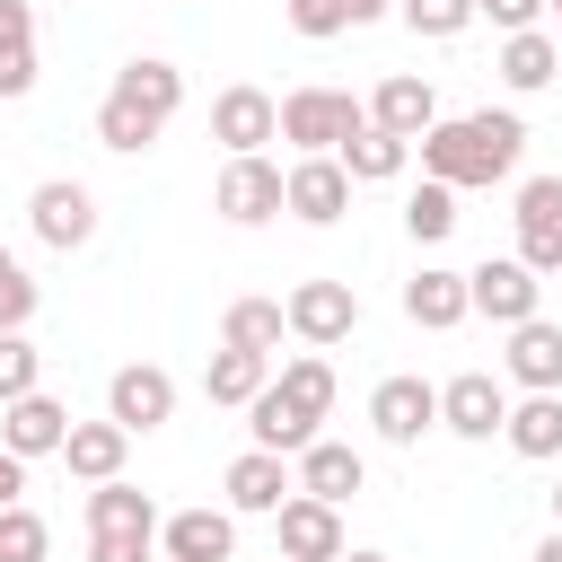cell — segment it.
Segmentation results:
<instances>
[{"label":"cell","instance_id":"f546056e","mask_svg":"<svg viewBox=\"0 0 562 562\" xmlns=\"http://www.w3.org/2000/svg\"><path fill=\"white\" fill-rule=\"evenodd\" d=\"M404 228H413L422 246H439V237H457V184H439V176H422V184L404 193Z\"/></svg>","mask_w":562,"mask_h":562},{"label":"cell","instance_id":"ffe728a7","mask_svg":"<svg viewBox=\"0 0 562 562\" xmlns=\"http://www.w3.org/2000/svg\"><path fill=\"white\" fill-rule=\"evenodd\" d=\"M501 369H509V386H527V395L562 386V325H553V316H527V325H509V351H501Z\"/></svg>","mask_w":562,"mask_h":562},{"label":"cell","instance_id":"ee69618b","mask_svg":"<svg viewBox=\"0 0 562 562\" xmlns=\"http://www.w3.org/2000/svg\"><path fill=\"white\" fill-rule=\"evenodd\" d=\"M553 527H562V483H553Z\"/></svg>","mask_w":562,"mask_h":562},{"label":"cell","instance_id":"74e56055","mask_svg":"<svg viewBox=\"0 0 562 562\" xmlns=\"http://www.w3.org/2000/svg\"><path fill=\"white\" fill-rule=\"evenodd\" d=\"M158 536H88V562H149Z\"/></svg>","mask_w":562,"mask_h":562},{"label":"cell","instance_id":"603a6c76","mask_svg":"<svg viewBox=\"0 0 562 562\" xmlns=\"http://www.w3.org/2000/svg\"><path fill=\"white\" fill-rule=\"evenodd\" d=\"M123 457H132V430H123V422H70V430H61V465H70L79 483H114Z\"/></svg>","mask_w":562,"mask_h":562},{"label":"cell","instance_id":"5bb4252c","mask_svg":"<svg viewBox=\"0 0 562 562\" xmlns=\"http://www.w3.org/2000/svg\"><path fill=\"white\" fill-rule=\"evenodd\" d=\"M272 536H281V562H334L351 536H342V509L334 501H307V492H290L281 509H272Z\"/></svg>","mask_w":562,"mask_h":562},{"label":"cell","instance_id":"484cf974","mask_svg":"<svg viewBox=\"0 0 562 562\" xmlns=\"http://www.w3.org/2000/svg\"><path fill=\"white\" fill-rule=\"evenodd\" d=\"M334 158H342V176H351V184H395V176L413 167V140H395V132L360 123V132H351V140H342Z\"/></svg>","mask_w":562,"mask_h":562},{"label":"cell","instance_id":"30bf717a","mask_svg":"<svg viewBox=\"0 0 562 562\" xmlns=\"http://www.w3.org/2000/svg\"><path fill=\"white\" fill-rule=\"evenodd\" d=\"M369 422L386 448H422V430H439V386L430 378H378L369 386Z\"/></svg>","mask_w":562,"mask_h":562},{"label":"cell","instance_id":"7c38bea8","mask_svg":"<svg viewBox=\"0 0 562 562\" xmlns=\"http://www.w3.org/2000/svg\"><path fill=\"white\" fill-rule=\"evenodd\" d=\"M509 220H518V263L527 272H562V176H527Z\"/></svg>","mask_w":562,"mask_h":562},{"label":"cell","instance_id":"e0dca14e","mask_svg":"<svg viewBox=\"0 0 562 562\" xmlns=\"http://www.w3.org/2000/svg\"><path fill=\"white\" fill-rule=\"evenodd\" d=\"M290 483H299L307 501H334V509H342V501L369 483V465H360V448H342V439H307L299 465H290Z\"/></svg>","mask_w":562,"mask_h":562},{"label":"cell","instance_id":"7a4b0ae2","mask_svg":"<svg viewBox=\"0 0 562 562\" xmlns=\"http://www.w3.org/2000/svg\"><path fill=\"white\" fill-rule=\"evenodd\" d=\"M413 149H422V176H439V184H457V193H465V184H501V176L518 167V149H527V123L483 105V114L430 123Z\"/></svg>","mask_w":562,"mask_h":562},{"label":"cell","instance_id":"bcb514c9","mask_svg":"<svg viewBox=\"0 0 562 562\" xmlns=\"http://www.w3.org/2000/svg\"><path fill=\"white\" fill-rule=\"evenodd\" d=\"M553 44H562V35H553Z\"/></svg>","mask_w":562,"mask_h":562},{"label":"cell","instance_id":"ab89813d","mask_svg":"<svg viewBox=\"0 0 562 562\" xmlns=\"http://www.w3.org/2000/svg\"><path fill=\"white\" fill-rule=\"evenodd\" d=\"M18 492H26V457H9V448H0V509H9Z\"/></svg>","mask_w":562,"mask_h":562},{"label":"cell","instance_id":"8992f818","mask_svg":"<svg viewBox=\"0 0 562 562\" xmlns=\"http://www.w3.org/2000/svg\"><path fill=\"white\" fill-rule=\"evenodd\" d=\"M26 228H35L53 255H79V246L97 237V193H88L79 176H44V184L26 193Z\"/></svg>","mask_w":562,"mask_h":562},{"label":"cell","instance_id":"2e32d148","mask_svg":"<svg viewBox=\"0 0 562 562\" xmlns=\"http://www.w3.org/2000/svg\"><path fill=\"white\" fill-rule=\"evenodd\" d=\"M61 430H70V404H53L44 386L0 404V448L9 457H61Z\"/></svg>","mask_w":562,"mask_h":562},{"label":"cell","instance_id":"ac0fdd59","mask_svg":"<svg viewBox=\"0 0 562 562\" xmlns=\"http://www.w3.org/2000/svg\"><path fill=\"white\" fill-rule=\"evenodd\" d=\"M220 492H228V509H237V518H272L299 483H290V465H281L272 448H246V457L220 474Z\"/></svg>","mask_w":562,"mask_h":562},{"label":"cell","instance_id":"6da1fadb","mask_svg":"<svg viewBox=\"0 0 562 562\" xmlns=\"http://www.w3.org/2000/svg\"><path fill=\"white\" fill-rule=\"evenodd\" d=\"M176 105H184V70L158 61V53H140V61H123L114 88L97 97V140H105L114 158H140V149L176 123Z\"/></svg>","mask_w":562,"mask_h":562},{"label":"cell","instance_id":"7402d4cb","mask_svg":"<svg viewBox=\"0 0 562 562\" xmlns=\"http://www.w3.org/2000/svg\"><path fill=\"white\" fill-rule=\"evenodd\" d=\"M404 316L422 325V334H448V325H465L474 307H465V272H448V263H422L413 281H404Z\"/></svg>","mask_w":562,"mask_h":562},{"label":"cell","instance_id":"ba28073f","mask_svg":"<svg viewBox=\"0 0 562 562\" xmlns=\"http://www.w3.org/2000/svg\"><path fill=\"white\" fill-rule=\"evenodd\" d=\"M211 211H220V220H237V228H263V220H281V167H272L263 149L228 158V167H220V193H211Z\"/></svg>","mask_w":562,"mask_h":562},{"label":"cell","instance_id":"d590c367","mask_svg":"<svg viewBox=\"0 0 562 562\" xmlns=\"http://www.w3.org/2000/svg\"><path fill=\"white\" fill-rule=\"evenodd\" d=\"M35 88V44H0V105H18Z\"/></svg>","mask_w":562,"mask_h":562},{"label":"cell","instance_id":"836d02e7","mask_svg":"<svg viewBox=\"0 0 562 562\" xmlns=\"http://www.w3.org/2000/svg\"><path fill=\"white\" fill-rule=\"evenodd\" d=\"M35 299H44V290L26 281V263L0 246V325H26V316H35Z\"/></svg>","mask_w":562,"mask_h":562},{"label":"cell","instance_id":"d6986e66","mask_svg":"<svg viewBox=\"0 0 562 562\" xmlns=\"http://www.w3.org/2000/svg\"><path fill=\"white\" fill-rule=\"evenodd\" d=\"M158 544H167V562H228L237 509H176V518H158Z\"/></svg>","mask_w":562,"mask_h":562},{"label":"cell","instance_id":"277c9868","mask_svg":"<svg viewBox=\"0 0 562 562\" xmlns=\"http://www.w3.org/2000/svg\"><path fill=\"white\" fill-rule=\"evenodd\" d=\"M360 123H369V105H360L351 88H290V97H281V140H290L299 158H334Z\"/></svg>","mask_w":562,"mask_h":562},{"label":"cell","instance_id":"e575fe53","mask_svg":"<svg viewBox=\"0 0 562 562\" xmlns=\"http://www.w3.org/2000/svg\"><path fill=\"white\" fill-rule=\"evenodd\" d=\"M281 9H290V26H299L307 44H325V35H342V26H351V9H342V0H281Z\"/></svg>","mask_w":562,"mask_h":562},{"label":"cell","instance_id":"7bdbcfd3","mask_svg":"<svg viewBox=\"0 0 562 562\" xmlns=\"http://www.w3.org/2000/svg\"><path fill=\"white\" fill-rule=\"evenodd\" d=\"M334 562H386V553H351V544H342V553H334Z\"/></svg>","mask_w":562,"mask_h":562},{"label":"cell","instance_id":"b9f144b4","mask_svg":"<svg viewBox=\"0 0 562 562\" xmlns=\"http://www.w3.org/2000/svg\"><path fill=\"white\" fill-rule=\"evenodd\" d=\"M527 562H562V527H553V536H544V544H536Z\"/></svg>","mask_w":562,"mask_h":562},{"label":"cell","instance_id":"3957f363","mask_svg":"<svg viewBox=\"0 0 562 562\" xmlns=\"http://www.w3.org/2000/svg\"><path fill=\"white\" fill-rule=\"evenodd\" d=\"M325 413H334V360H325V351H299L281 378L255 386V404H246V439L272 448V457H299V448L316 439Z\"/></svg>","mask_w":562,"mask_h":562},{"label":"cell","instance_id":"4dcf8cb0","mask_svg":"<svg viewBox=\"0 0 562 562\" xmlns=\"http://www.w3.org/2000/svg\"><path fill=\"white\" fill-rule=\"evenodd\" d=\"M44 553H53V527H44L26 501H9V509H0V562H44Z\"/></svg>","mask_w":562,"mask_h":562},{"label":"cell","instance_id":"44dd1931","mask_svg":"<svg viewBox=\"0 0 562 562\" xmlns=\"http://www.w3.org/2000/svg\"><path fill=\"white\" fill-rule=\"evenodd\" d=\"M369 123H378V132H395V140H422V132L439 123V88H430V79H413V70H395V79H378Z\"/></svg>","mask_w":562,"mask_h":562},{"label":"cell","instance_id":"5b68a950","mask_svg":"<svg viewBox=\"0 0 562 562\" xmlns=\"http://www.w3.org/2000/svg\"><path fill=\"white\" fill-rule=\"evenodd\" d=\"M465 307L492 325H527V316H544V272H527L518 255H483L465 272Z\"/></svg>","mask_w":562,"mask_h":562},{"label":"cell","instance_id":"9a60e30c","mask_svg":"<svg viewBox=\"0 0 562 562\" xmlns=\"http://www.w3.org/2000/svg\"><path fill=\"white\" fill-rule=\"evenodd\" d=\"M211 140H228V158L281 140V97H263V88H220V97H211Z\"/></svg>","mask_w":562,"mask_h":562},{"label":"cell","instance_id":"9c48e42d","mask_svg":"<svg viewBox=\"0 0 562 562\" xmlns=\"http://www.w3.org/2000/svg\"><path fill=\"white\" fill-rule=\"evenodd\" d=\"M167 413H176V378L158 360H132V369L105 378V422H123L132 439L140 430H167Z\"/></svg>","mask_w":562,"mask_h":562},{"label":"cell","instance_id":"60d3db41","mask_svg":"<svg viewBox=\"0 0 562 562\" xmlns=\"http://www.w3.org/2000/svg\"><path fill=\"white\" fill-rule=\"evenodd\" d=\"M342 9H351V26H369V18H386L395 0H342Z\"/></svg>","mask_w":562,"mask_h":562},{"label":"cell","instance_id":"8fae6325","mask_svg":"<svg viewBox=\"0 0 562 562\" xmlns=\"http://www.w3.org/2000/svg\"><path fill=\"white\" fill-rule=\"evenodd\" d=\"M501 422H509V386H501L492 369H457V378L439 386V430H457V439H501Z\"/></svg>","mask_w":562,"mask_h":562},{"label":"cell","instance_id":"4fadbf2b","mask_svg":"<svg viewBox=\"0 0 562 562\" xmlns=\"http://www.w3.org/2000/svg\"><path fill=\"white\" fill-rule=\"evenodd\" d=\"M281 211L307 220V228H334V220L351 211V176H342V158H299V167H281Z\"/></svg>","mask_w":562,"mask_h":562},{"label":"cell","instance_id":"cb8c5ba5","mask_svg":"<svg viewBox=\"0 0 562 562\" xmlns=\"http://www.w3.org/2000/svg\"><path fill=\"white\" fill-rule=\"evenodd\" d=\"M501 88H518V97H536V88H553L562 79V44L544 35V26H518V35H501Z\"/></svg>","mask_w":562,"mask_h":562},{"label":"cell","instance_id":"f35d334b","mask_svg":"<svg viewBox=\"0 0 562 562\" xmlns=\"http://www.w3.org/2000/svg\"><path fill=\"white\" fill-rule=\"evenodd\" d=\"M0 44H35V9L26 0H0Z\"/></svg>","mask_w":562,"mask_h":562},{"label":"cell","instance_id":"1f68e13d","mask_svg":"<svg viewBox=\"0 0 562 562\" xmlns=\"http://www.w3.org/2000/svg\"><path fill=\"white\" fill-rule=\"evenodd\" d=\"M26 386H44V351L26 342V325H0V404Z\"/></svg>","mask_w":562,"mask_h":562},{"label":"cell","instance_id":"8d00e7d4","mask_svg":"<svg viewBox=\"0 0 562 562\" xmlns=\"http://www.w3.org/2000/svg\"><path fill=\"white\" fill-rule=\"evenodd\" d=\"M474 18H492L501 35H518V26H536V18H544V0H474Z\"/></svg>","mask_w":562,"mask_h":562},{"label":"cell","instance_id":"4316f807","mask_svg":"<svg viewBox=\"0 0 562 562\" xmlns=\"http://www.w3.org/2000/svg\"><path fill=\"white\" fill-rule=\"evenodd\" d=\"M88 536H158V501L114 474V483L88 492Z\"/></svg>","mask_w":562,"mask_h":562},{"label":"cell","instance_id":"52a82bcc","mask_svg":"<svg viewBox=\"0 0 562 562\" xmlns=\"http://www.w3.org/2000/svg\"><path fill=\"white\" fill-rule=\"evenodd\" d=\"M281 316H290V334H299L307 351H334V342L360 334V290H351V281H299V290L281 299Z\"/></svg>","mask_w":562,"mask_h":562},{"label":"cell","instance_id":"d6a6232c","mask_svg":"<svg viewBox=\"0 0 562 562\" xmlns=\"http://www.w3.org/2000/svg\"><path fill=\"white\" fill-rule=\"evenodd\" d=\"M395 18H404L413 35H430V44H448V35L474 26V0H395Z\"/></svg>","mask_w":562,"mask_h":562},{"label":"cell","instance_id":"83f0119b","mask_svg":"<svg viewBox=\"0 0 562 562\" xmlns=\"http://www.w3.org/2000/svg\"><path fill=\"white\" fill-rule=\"evenodd\" d=\"M281 334H290V316H281V299H237L228 316H220V342L228 351H281Z\"/></svg>","mask_w":562,"mask_h":562},{"label":"cell","instance_id":"d4e9b609","mask_svg":"<svg viewBox=\"0 0 562 562\" xmlns=\"http://www.w3.org/2000/svg\"><path fill=\"white\" fill-rule=\"evenodd\" d=\"M501 439L518 448V457H562V386H544V395H518L509 404V422H501Z\"/></svg>","mask_w":562,"mask_h":562},{"label":"cell","instance_id":"f6af8a7d","mask_svg":"<svg viewBox=\"0 0 562 562\" xmlns=\"http://www.w3.org/2000/svg\"><path fill=\"white\" fill-rule=\"evenodd\" d=\"M544 9H562V0H544Z\"/></svg>","mask_w":562,"mask_h":562},{"label":"cell","instance_id":"f1b7e54d","mask_svg":"<svg viewBox=\"0 0 562 562\" xmlns=\"http://www.w3.org/2000/svg\"><path fill=\"white\" fill-rule=\"evenodd\" d=\"M263 378H272V360H263V351H228V342H220V351L202 360V395H211V404H255V386H263Z\"/></svg>","mask_w":562,"mask_h":562}]
</instances>
